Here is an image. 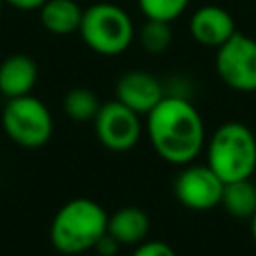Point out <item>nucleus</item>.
<instances>
[{
	"mask_svg": "<svg viewBox=\"0 0 256 256\" xmlns=\"http://www.w3.org/2000/svg\"><path fill=\"white\" fill-rule=\"evenodd\" d=\"M146 134L154 152L176 166L190 164L206 140L204 122L196 106L174 94H166L146 114Z\"/></svg>",
	"mask_w": 256,
	"mask_h": 256,
	"instance_id": "obj_1",
	"label": "nucleus"
},
{
	"mask_svg": "<svg viewBox=\"0 0 256 256\" xmlns=\"http://www.w3.org/2000/svg\"><path fill=\"white\" fill-rule=\"evenodd\" d=\"M108 214L90 198H74L58 208L50 224L52 246L68 256L88 252L106 234Z\"/></svg>",
	"mask_w": 256,
	"mask_h": 256,
	"instance_id": "obj_2",
	"label": "nucleus"
},
{
	"mask_svg": "<svg viewBox=\"0 0 256 256\" xmlns=\"http://www.w3.org/2000/svg\"><path fill=\"white\" fill-rule=\"evenodd\" d=\"M206 164L226 184L232 180L252 178L256 170V136L236 120L220 124L206 148Z\"/></svg>",
	"mask_w": 256,
	"mask_h": 256,
	"instance_id": "obj_3",
	"label": "nucleus"
},
{
	"mask_svg": "<svg viewBox=\"0 0 256 256\" xmlns=\"http://www.w3.org/2000/svg\"><path fill=\"white\" fill-rule=\"evenodd\" d=\"M78 34L92 52L100 56H118L136 40V26L122 6L96 2L84 8Z\"/></svg>",
	"mask_w": 256,
	"mask_h": 256,
	"instance_id": "obj_4",
	"label": "nucleus"
},
{
	"mask_svg": "<svg viewBox=\"0 0 256 256\" xmlns=\"http://www.w3.org/2000/svg\"><path fill=\"white\" fill-rule=\"evenodd\" d=\"M4 134L22 148H42L54 132V120L48 106L32 94L8 98L2 108Z\"/></svg>",
	"mask_w": 256,
	"mask_h": 256,
	"instance_id": "obj_5",
	"label": "nucleus"
},
{
	"mask_svg": "<svg viewBox=\"0 0 256 256\" xmlns=\"http://www.w3.org/2000/svg\"><path fill=\"white\" fill-rule=\"evenodd\" d=\"M214 68L228 88L236 92H256V40L236 32L216 48Z\"/></svg>",
	"mask_w": 256,
	"mask_h": 256,
	"instance_id": "obj_6",
	"label": "nucleus"
},
{
	"mask_svg": "<svg viewBox=\"0 0 256 256\" xmlns=\"http://www.w3.org/2000/svg\"><path fill=\"white\" fill-rule=\"evenodd\" d=\"M92 122L98 142L112 152L132 150L142 136L140 114L120 100L104 102Z\"/></svg>",
	"mask_w": 256,
	"mask_h": 256,
	"instance_id": "obj_7",
	"label": "nucleus"
},
{
	"mask_svg": "<svg viewBox=\"0 0 256 256\" xmlns=\"http://www.w3.org/2000/svg\"><path fill=\"white\" fill-rule=\"evenodd\" d=\"M224 182L208 164H186L174 180L176 200L194 212H206L220 206Z\"/></svg>",
	"mask_w": 256,
	"mask_h": 256,
	"instance_id": "obj_8",
	"label": "nucleus"
},
{
	"mask_svg": "<svg viewBox=\"0 0 256 256\" xmlns=\"http://www.w3.org/2000/svg\"><path fill=\"white\" fill-rule=\"evenodd\" d=\"M164 96L162 82L146 70H128L116 82V100L140 116H146Z\"/></svg>",
	"mask_w": 256,
	"mask_h": 256,
	"instance_id": "obj_9",
	"label": "nucleus"
},
{
	"mask_svg": "<svg viewBox=\"0 0 256 256\" xmlns=\"http://www.w3.org/2000/svg\"><path fill=\"white\" fill-rule=\"evenodd\" d=\"M188 30L192 38L206 48H220L226 40H230L238 30L232 14L216 4H204L196 8L190 16Z\"/></svg>",
	"mask_w": 256,
	"mask_h": 256,
	"instance_id": "obj_10",
	"label": "nucleus"
},
{
	"mask_svg": "<svg viewBox=\"0 0 256 256\" xmlns=\"http://www.w3.org/2000/svg\"><path fill=\"white\" fill-rule=\"evenodd\" d=\"M38 80V66L28 54H12L0 62V94L8 98L26 96Z\"/></svg>",
	"mask_w": 256,
	"mask_h": 256,
	"instance_id": "obj_11",
	"label": "nucleus"
},
{
	"mask_svg": "<svg viewBox=\"0 0 256 256\" xmlns=\"http://www.w3.org/2000/svg\"><path fill=\"white\" fill-rule=\"evenodd\" d=\"M106 232L120 242V246H138L150 232V218L138 206H122L108 216Z\"/></svg>",
	"mask_w": 256,
	"mask_h": 256,
	"instance_id": "obj_12",
	"label": "nucleus"
},
{
	"mask_svg": "<svg viewBox=\"0 0 256 256\" xmlns=\"http://www.w3.org/2000/svg\"><path fill=\"white\" fill-rule=\"evenodd\" d=\"M38 14L44 30L56 36H68L78 32L84 8L76 0H46L38 8Z\"/></svg>",
	"mask_w": 256,
	"mask_h": 256,
	"instance_id": "obj_13",
	"label": "nucleus"
},
{
	"mask_svg": "<svg viewBox=\"0 0 256 256\" xmlns=\"http://www.w3.org/2000/svg\"><path fill=\"white\" fill-rule=\"evenodd\" d=\"M220 206L234 218L250 220L256 214V184L250 178L226 182Z\"/></svg>",
	"mask_w": 256,
	"mask_h": 256,
	"instance_id": "obj_14",
	"label": "nucleus"
},
{
	"mask_svg": "<svg viewBox=\"0 0 256 256\" xmlns=\"http://www.w3.org/2000/svg\"><path fill=\"white\" fill-rule=\"evenodd\" d=\"M100 100L98 94L92 92L90 88H72L66 92L64 100H62V108L66 112L68 118L76 120V122H88L94 120V116L100 110Z\"/></svg>",
	"mask_w": 256,
	"mask_h": 256,
	"instance_id": "obj_15",
	"label": "nucleus"
},
{
	"mask_svg": "<svg viewBox=\"0 0 256 256\" xmlns=\"http://www.w3.org/2000/svg\"><path fill=\"white\" fill-rule=\"evenodd\" d=\"M136 40L148 54H162L172 44V26L162 20H148L136 30Z\"/></svg>",
	"mask_w": 256,
	"mask_h": 256,
	"instance_id": "obj_16",
	"label": "nucleus"
},
{
	"mask_svg": "<svg viewBox=\"0 0 256 256\" xmlns=\"http://www.w3.org/2000/svg\"><path fill=\"white\" fill-rule=\"evenodd\" d=\"M190 0H138V10L148 20H162V22H174L180 18Z\"/></svg>",
	"mask_w": 256,
	"mask_h": 256,
	"instance_id": "obj_17",
	"label": "nucleus"
},
{
	"mask_svg": "<svg viewBox=\"0 0 256 256\" xmlns=\"http://www.w3.org/2000/svg\"><path fill=\"white\" fill-rule=\"evenodd\" d=\"M132 256H176V252L172 250L170 244L162 240H144L136 246Z\"/></svg>",
	"mask_w": 256,
	"mask_h": 256,
	"instance_id": "obj_18",
	"label": "nucleus"
},
{
	"mask_svg": "<svg viewBox=\"0 0 256 256\" xmlns=\"http://www.w3.org/2000/svg\"><path fill=\"white\" fill-rule=\"evenodd\" d=\"M92 250H96L98 256H116L118 250H120V242H118L116 238H112V236L106 232V234L96 242V246H94Z\"/></svg>",
	"mask_w": 256,
	"mask_h": 256,
	"instance_id": "obj_19",
	"label": "nucleus"
},
{
	"mask_svg": "<svg viewBox=\"0 0 256 256\" xmlns=\"http://www.w3.org/2000/svg\"><path fill=\"white\" fill-rule=\"evenodd\" d=\"M46 0H4V4L16 8V10H24V12H30V10H38Z\"/></svg>",
	"mask_w": 256,
	"mask_h": 256,
	"instance_id": "obj_20",
	"label": "nucleus"
},
{
	"mask_svg": "<svg viewBox=\"0 0 256 256\" xmlns=\"http://www.w3.org/2000/svg\"><path fill=\"white\" fill-rule=\"evenodd\" d=\"M250 232H252V238H254V242H256V214L250 218Z\"/></svg>",
	"mask_w": 256,
	"mask_h": 256,
	"instance_id": "obj_21",
	"label": "nucleus"
},
{
	"mask_svg": "<svg viewBox=\"0 0 256 256\" xmlns=\"http://www.w3.org/2000/svg\"><path fill=\"white\" fill-rule=\"evenodd\" d=\"M2 6H4V0H0V12H2Z\"/></svg>",
	"mask_w": 256,
	"mask_h": 256,
	"instance_id": "obj_22",
	"label": "nucleus"
}]
</instances>
